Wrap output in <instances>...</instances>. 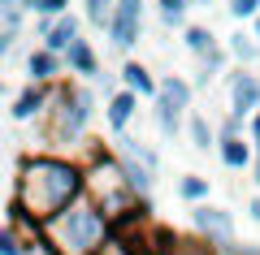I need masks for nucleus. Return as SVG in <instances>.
<instances>
[{
	"label": "nucleus",
	"mask_w": 260,
	"mask_h": 255,
	"mask_svg": "<svg viewBox=\"0 0 260 255\" xmlns=\"http://www.w3.org/2000/svg\"><path fill=\"white\" fill-rule=\"evenodd\" d=\"M121 82H126V91H135V95H160V82L152 78L139 61H126V65H121Z\"/></svg>",
	"instance_id": "obj_10"
},
{
	"label": "nucleus",
	"mask_w": 260,
	"mask_h": 255,
	"mask_svg": "<svg viewBox=\"0 0 260 255\" xmlns=\"http://www.w3.org/2000/svg\"><path fill=\"white\" fill-rule=\"evenodd\" d=\"M22 251H26V242L18 238V229L5 225V229H0V255H22Z\"/></svg>",
	"instance_id": "obj_26"
},
{
	"label": "nucleus",
	"mask_w": 260,
	"mask_h": 255,
	"mask_svg": "<svg viewBox=\"0 0 260 255\" xmlns=\"http://www.w3.org/2000/svg\"><path fill=\"white\" fill-rule=\"evenodd\" d=\"M230 113L234 117L260 113V82L251 78V74H234V82H230Z\"/></svg>",
	"instance_id": "obj_6"
},
{
	"label": "nucleus",
	"mask_w": 260,
	"mask_h": 255,
	"mask_svg": "<svg viewBox=\"0 0 260 255\" xmlns=\"http://www.w3.org/2000/svg\"><path fill=\"white\" fill-rule=\"evenodd\" d=\"M26 5H30V0H26Z\"/></svg>",
	"instance_id": "obj_37"
},
{
	"label": "nucleus",
	"mask_w": 260,
	"mask_h": 255,
	"mask_svg": "<svg viewBox=\"0 0 260 255\" xmlns=\"http://www.w3.org/2000/svg\"><path fill=\"white\" fill-rule=\"evenodd\" d=\"M83 195H87V169L65 156H26L18 169V186H13V203L39 225Z\"/></svg>",
	"instance_id": "obj_1"
},
{
	"label": "nucleus",
	"mask_w": 260,
	"mask_h": 255,
	"mask_svg": "<svg viewBox=\"0 0 260 255\" xmlns=\"http://www.w3.org/2000/svg\"><path fill=\"white\" fill-rule=\"evenodd\" d=\"M247 212H251V221H260V195H256V199L247 203Z\"/></svg>",
	"instance_id": "obj_33"
},
{
	"label": "nucleus",
	"mask_w": 260,
	"mask_h": 255,
	"mask_svg": "<svg viewBox=\"0 0 260 255\" xmlns=\"http://www.w3.org/2000/svg\"><path fill=\"white\" fill-rule=\"evenodd\" d=\"M117 152L126 156V160H139V164H148L152 173H156V156H152L148 147L139 143V138H126V134H117Z\"/></svg>",
	"instance_id": "obj_18"
},
{
	"label": "nucleus",
	"mask_w": 260,
	"mask_h": 255,
	"mask_svg": "<svg viewBox=\"0 0 260 255\" xmlns=\"http://www.w3.org/2000/svg\"><path fill=\"white\" fill-rule=\"evenodd\" d=\"M165 255H213V242H200V238H178Z\"/></svg>",
	"instance_id": "obj_22"
},
{
	"label": "nucleus",
	"mask_w": 260,
	"mask_h": 255,
	"mask_svg": "<svg viewBox=\"0 0 260 255\" xmlns=\"http://www.w3.org/2000/svg\"><path fill=\"white\" fill-rule=\"evenodd\" d=\"M251 35H256V39H260V18H256V22H251Z\"/></svg>",
	"instance_id": "obj_34"
},
{
	"label": "nucleus",
	"mask_w": 260,
	"mask_h": 255,
	"mask_svg": "<svg viewBox=\"0 0 260 255\" xmlns=\"http://www.w3.org/2000/svg\"><path fill=\"white\" fill-rule=\"evenodd\" d=\"M178 195L182 199H191V203H200L208 195V177H200V173H186L182 182H178Z\"/></svg>",
	"instance_id": "obj_19"
},
{
	"label": "nucleus",
	"mask_w": 260,
	"mask_h": 255,
	"mask_svg": "<svg viewBox=\"0 0 260 255\" xmlns=\"http://www.w3.org/2000/svg\"><path fill=\"white\" fill-rule=\"evenodd\" d=\"M65 5H70V0H30L26 9H39L44 18H65Z\"/></svg>",
	"instance_id": "obj_30"
},
{
	"label": "nucleus",
	"mask_w": 260,
	"mask_h": 255,
	"mask_svg": "<svg viewBox=\"0 0 260 255\" xmlns=\"http://www.w3.org/2000/svg\"><path fill=\"white\" fill-rule=\"evenodd\" d=\"M56 69H61V56L48 52V48H39V52H30V56H26V74L39 82V87H44V82H52V78H56Z\"/></svg>",
	"instance_id": "obj_12"
},
{
	"label": "nucleus",
	"mask_w": 260,
	"mask_h": 255,
	"mask_svg": "<svg viewBox=\"0 0 260 255\" xmlns=\"http://www.w3.org/2000/svg\"><path fill=\"white\" fill-rule=\"evenodd\" d=\"M74 44H78V18H74V13H65V18H56V26L48 30L44 48H48V52H56V56H61V52H70Z\"/></svg>",
	"instance_id": "obj_8"
},
{
	"label": "nucleus",
	"mask_w": 260,
	"mask_h": 255,
	"mask_svg": "<svg viewBox=\"0 0 260 255\" xmlns=\"http://www.w3.org/2000/svg\"><path fill=\"white\" fill-rule=\"evenodd\" d=\"M87 195L100 203V212L113 225L143 208L139 195H135V186H130V177H126V169H121V160H113V156H104V152H91V164H87Z\"/></svg>",
	"instance_id": "obj_3"
},
{
	"label": "nucleus",
	"mask_w": 260,
	"mask_h": 255,
	"mask_svg": "<svg viewBox=\"0 0 260 255\" xmlns=\"http://www.w3.org/2000/svg\"><path fill=\"white\" fill-rule=\"evenodd\" d=\"M221 160H225V169H247L251 147L243 143V138H221Z\"/></svg>",
	"instance_id": "obj_15"
},
{
	"label": "nucleus",
	"mask_w": 260,
	"mask_h": 255,
	"mask_svg": "<svg viewBox=\"0 0 260 255\" xmlns=\"http://www.w3.org/2000/svg\"><path fill=\"white\" fill-rule=\"evenodd\" d=\"M251 138H256V152H260V113L251 117Z\"/></svg>",
	"instance_id": "obj_31"
},
{
	"label": "nucleus",
	"mask_w": 260,
	"mask_h": 255,
	"mask_svg": "<svg viewBox=\"0 0 260 255\" xmlns=\"http://www.w3.org/2000/svg\"><path fill=\"white\" fill-rule=\"evenodd\" d=\"M221 61H225V52H221V48L204 52V69H200V82H204V87H208V78H213V74H221Z\"/></svg>",
	"instance_id": "obj_27"
},
{
	"label": "nucleus",
	"mask_w": 260,
	"mask_h": 255,
	"mask_svg": "<svg viewBox=\"0 0 260 255\" xmlns=\"http://www.w3.org/2000/svg\"><path fill=\"white\" fill-rule=\"evenodd\" d=\"M225 9H230V18H239V22H256L260 18V0H230Z\"/></svg>",
	"instance_id": "obj_24"
},
{
	"label": "nucleus",
	"mask_w": 260,
	"mask_h": 255,
	"mask_svg": "<svg viewBox=\"0 0 260 255\" xmlns=\"http://www.w3.org/2000/svg\"><path fill=\"white\" fill-rule=\"evenodd\" d=\"M83 5H87V22H91V26H100V30L113 26V18H117V0H83Z\"/></svg>",
	"instance_id": "obj_16"
},
{
	"label": "nucleus",
	"mask_w": 260,
	"mask_h": 255,
	"mask_svg": "<svg viewBox=\"0 0 260 255\" xmlns=\"http://www.w3.org/2000/svg\"><path fill=\"white\" fill-rule=\"evenodd\" d=\"M22 5H26V0H0V13H5V30H9V35H18Z\"/></svg>",
	"instance_id": "obj_25"
},
{
	"label": "nucleus",
	"mask_w": 260,
	"mask_h": 255,
	"mask_svg": "<svg viewBox=\"0 0 260 255\" xmlns=\"http://www.w3.org/2000/svg\"><path fill=\"white\" fill-rule=\"evenodd\" d=\"M48 95H52V91H44L39 82H35V87H26V91L13 100V121H30L35 113H44L48 108Z\"/></svg>",
	"instance_id": "obj_11"
},
{
	"label": "nucleus",
	"mask_w": 260,
	"mask_h": 255,
	"mask_svg": "<svg viewBox=\"0 0 260 255\" xmlns=\"http://www.w3.org/2000/svg\"><path fill=\"white\" fill-rule=\"evenodd\" d=\"M65 61H70V69H74V74H100L95 52H91V44H87V39H78V44L65 52Z\"/></svg>",
	"instance_id": "obj_14"
},
{
	"label": "nucleus",
	"mask_w": 260,
	"mask_h": 255,
	"mask_svg": "<svg viewBox=\"0 0 260 255\" xmlns=\"http://www.w3.org/2000/svg\"><path fill=\"white\" fill-rule=\"evenodd\" d=\"M195 229H200L213 246H230V242H234V221H230V212L208 208V203L195 208Z\"/></svg>",
	"instance_id": "obj_5"
},
{
	"label": "nucleus",
	"mask_w": 260,
	"mask_h": 255,
	"mask_svg": "<svg viewBox=\"0 0 260 255\" xmlns=\"http://www.w3.org/2000/svg\"><path fill=\"white\" fill-rule=\"evenodd\" d=\"M156 5H160V22L165 26H178L186 18V9H191V0H156Z\"/></svg>",
	"instance_id": "obj_20"
},
{
	"label": "nucleus",
	"mask_w": 260,
	"mask_h": 255,
	"mask_svg": "<svg viewBox=\"0 0 260 255\" xmlns=\"http://www.w3.org/2000/svg\"><path fill=\"white\" fill-rule=\"evenodd\" d=\"M117 5H135V9H139V0H117Z\"/></svg>",
	"instance_id": "obj_35"
},
{
	"label": "nucleus",
	"mask_w": 260,
	"mask_h": 255,
	"mask_svg": "<svg viewBox=\"0 0 260 255\" xmlns=\"http://www.w3.org/2000/svg\"><path fill=\"white\" fill-rule=\"evenodd\" d=\"M230 255H260V246H234Z\"/></svg>",
	"instance_id": "obj_32"
},
{
	"label": "nucleus",
	"mask_w": 260,
	"mask_h": 255,
	"mask_svg": "<svg viewBox=\"0 0 260 255\" xmlns=\"http://www.w3.org/2000/svg\"><path fill=\"white\" fill-rule=\"evenodd\" d=\"M191 143L195 147H208V143H213V126H208L204 117H191Z\"/></svg>",
	"instance_id": "obj_29"
},
{
	"label": "nucleus",
	"mask_w": 260,
	"mask_h": 255,
	"mask_svg": "<svg viewBox=\"0 0 260 255\" xmlns=\"http://www.w3.org/2000/svg\"><path fill=\"white\" fill-rule=\"evenodd\" d=\"M48 134L70 143L83 134V126L91 121V91H70V87H52L48 95Z\"/></svg>",
	"instance_id": "obj_4"
},
{
	"label": "nucleus",
	"mask_w": 260,
	"mask_h": 255,
	"mask_svg": "<svg viewBox=\"0 0 260 255\" xmlns=\"http://www.w3.org/2000/svg\"><path fill=\"white\" fill-rule=\"evenodd\" d=\"M186 48L204 56V52H213V48H217V39H213V30H204V26H191V30H186Z\"/></svg>",
	"instance_id": "obj_21"
},
{
	"label": "nucleus",
	"mask_w": 260,
	"mask_h": 255,
	"mask_svg": "<svg viewBox=\"0 0 260 255\" xmlns=\"http://www.w3.org/2000/svg\"><path fill=\"white\" fill-rule=\"evenodd\" d=\"M109 39H113V48H135V39H139V9L135 5H117V18H113V26H109Z\"/></svg>",
	"instance_id": "obj_7"
},
{
	"label": "nucleus",
	"mask_w": 260,
	"mask_h": 255,
	"mask_svg": "<svg viewBox=\"0 0 260 255\" xmlns=\"http://www.w3.org/2000/svg\"><path fill=\"white\" fill-rule=\"evenodd\" d=\"M160 104H169V108H178L182 113L186 104H191V82H182V78H174V74H169L165 82H160V95H156Z\"/></svg>",
	"instance_id": "obj_13"
},
{
	"label": "nucleus",
	"mask_w": 260,
	"mask_h": 255,
	"mask_svg": "<svg viewBox=\"0 0 260 255\" xmlns=\"http://www.w3.org/2000/svg\"><path fill=\"white\" fill-rule=\"evenodd\" d=\"M178 117H182L178 108H169V104H160V100H156V126H160V134L174 138V134H178Z\"/></svg>",
	"instance_id": "obj_23"
},
{
	"label": "nucleus",
	"mask_w": 260,
	"mask_h": 255,
	"mask_svg": "<svg viewBox=\"0 0 260 255\" xmlns=\"http://www.w3.org/2000/svg\"><path fill=\"white\" fill-rule=\"evenodd\" d=\"M95 255H139V246H130L121 234H113V238H109V242H104Z\"/></svg>",
	"instance_id": "obj_28"
},
{
	"label": "nucleus",
	"mask_w": 260,
	"mask_h": 255,
	"mask_svg": "<svg viewBox=\"0 0 260 255\" xmlns=\"http://www.w3.org/2000/svg\"><path fill=\"white\" fill-rule=\"evenodd\" d=\"M135 108H139V95L135 91H113L109 95V126L121 134L130 126V117H135Z\"/></svg>",
	"instance_id": "obj_9"
},
{
	"label": "nucleus",
	"mask_w": 260,
	"mask_h": 255,
	"mask_svg": "<svg viewBox=\"0 0 260 255\" xmlns=\"http://www.w3.org/2000/svg\"><path fill=\"white\" fill-rule=\"evenodd\" d=\"M113 238V221L100 212L91 195L74 199L65 212L44 221V251L48 255H95Z\"/></svg>",
	"instance_id": "obj_2"
},
{
	"label": "nucleus",
	"mask_w": 260,
	"mask_h": 255,
	"mask_svg": "<svg viewBox=\"0 0 260 255\" xmlns=\"http://www.w3.org/2000/svg\"><path fill=\"white\" fill-rule=\"evenodd\" d=\"M230 56H234V61H243V65H251L260 56V39L256 35H243V30H239V35H230Z\"/></svg>",
	"instance_id": "obj_17"
},
{
	"label": "nucleus",
	"mask_w": 260,
	"mask_h": 255,
	"mask_svg": "<svg viewBox=\"0 0 260 255\" xmlns=\"http://www.w3.org/2000/svg\"><path fill=\"white\" fill-rule=\"evenodd\" d=\"M191 5H195V9H200V5H208V0H191Z\"/></svg>",
	"instance_id": "obj_36"
}]
</instances>
